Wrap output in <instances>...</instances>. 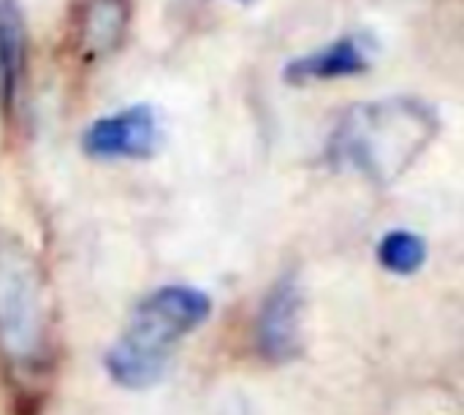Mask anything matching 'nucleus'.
<instances>
[{"mask_svg":"<svg viewBox=\"0 0 464 415\" xmlns=\"http://www.w3.org/2000/svg\"><path fill=\"white\" fill-rule=\"evenodd\" d=\"M52 348V299L35 253L0 234V359L14 372H38Z\"/></svg>","mask_w":464,"mask_h":415,"instance_id":"3","label":"nucleus"},{"mask_svg":"<svg viewBox=\"0 0 464 415\" xmlns=\"http://www.w3.org/2000/svg\"><path fill=\"white\" fill-rule=\"evenodd\" d=\"M27 76V22L19 0H0V111L8 120Z\"/></svg>","mask_w":464,"mask_h":415,"instance_id":"8","label":"nucleus"},{"mask_svg":"<svg viewBox=\"0 0 464 415\" xmlns=\"http://www.w3.org/2000/svg\"><path fill=\"white\" fill-rule=\"evenodd\" d=\"M438 133L440 117L421 98L362 101L340 114L326 141V158L334 169L386 188L427 152Z\"/></svg>","mask_w":464,"mask_h":415,"instance_id":"1","label":"nucleus"},{"mask_svg":"<svg viewBox=\"0 0 464 415\" xmlns=\"http://www.w3.org/2000/svg\"><path fill=\"white\" fill-rule=\"evenodd\" d=\"M304 294L294 275L280 277L264 296L256 318V348L266 364H288L304 348Z\"/></svg>","mask_w":464,"mask_h":415,"instance_id":"5","label":"nucleus"},{"mask_svg":"<svg viewBox=\"0 0 464 415\" xmlns=\"http://www.w3.org/2000/svg\"><path fill=\"white\" fill-rule=\"evenodd\" d=\"M130 24V0H79L73 11V38L84 60L109 57Z\"/></svg>","mask_w":464,"mask_h":415,"instance_id":"7","label":"nucleus"},{"mask_svg":"<svg viewBox=\"0 0 464 415\" xmlns=\"http://www.w3.org/2000/svg\"><path fill=\"white\" fill-rule=\"evenodd\" d=\"M237 3H245V5H247V3H253V0H237Z\"/></svg>","mask_w":464,"mask_h":415,"instance_id":"10","label":"nucleus"},{"mask_svg":"<svg viewBox=\"0 0 464 415\" xmlns=\"http://www.w3.org/2000/svg\"><path fill=\"white\" fill-rule=\"evenodd\" d=\"M372 65V43L364 35H343L315 52L299 54L285 63L283 79L288 84L334 82L348 76H362Z\"/></svg>","mask_w":464,"mask_h":415,"instance_id":"6","label":"nucleus"},{"mask_svg":"<svg viewBox=\"0 0 464 415\" xmlns=\"http://www.w3.org/2000/svg\"><path fill=\"white\" fill-rule=\"evenodd\" d=\"M212 315L209 294L190 285H163L147 294L130 313L125 332L106 351L109 378L130 391L163 381L177 345Z\"/></svg>","mask_w":464,"mask_h":415,"instance_id":"2","label":"nucleus"},{"mask_svg":"<svg viewBox=\"0 0 464 415\" xmlns=\"http://www.w3.org/2000/svg\"><path fill=\"white\" fill-rule=\"evenodd\" d=\"M158 144L160 122L147 103L103 114L82 133V152L95 160H144L158 152Z\"/></svg>","mask_w":464,"mask_h":415,"instance_id":"4","label":"nucleus"},{"mask_svg":"<svg viewBox=\"0 0 464 415\" xmlns=\"http://www.w3.org/2000/svg\"><path fill=\"white\" fill-rule=\"evenodd\" d=\"M378 264L397 275V277H411L416 275L424 264H427V242L416 234V231H405V228H397V231H389L381 245H378Z\"/></svg>","mask_w":464,"mask_h":415,"instance_id":"9","label":"nucleus"}]
</instances>
